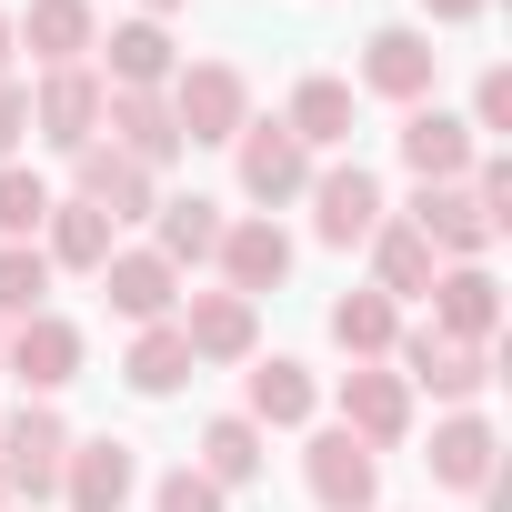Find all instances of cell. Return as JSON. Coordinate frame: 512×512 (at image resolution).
Listing matches in <instances>:
<instances>
[{"label":"cell","instance_id":"obj_11","mask_svg":"<svg viewBox=\"0 0 512 512\" xmlns=\"http://www.w3.org/2000/svg\"><path fill=\"white\" fill-rule=\"evenodd\" d=\"M171 332L191 342V362H251L262 352V302H241V292H191L171 312Z\"/></svg>","mask_w":512,"mask_h":512},{"label":"cell","instance_id":"obj_15","mask_svg":"<svg viewBox=\"0 0 512 512\" xmlns=\"http://www.w3.org/2000/svg\"><path fill=\"white\" fill-rule=\"evenodd\" d=\"M432 332L492 352V332H502V282H492L482 262H442V272H432Z\"/></svg>","mask_w":512,"mask_h":512},{"label":"cell","instance_id":"obj_28","mask_svg":"<svg viewBox=\"0 0 512 512\" xmlns=\"http://www.w3.org/2000/svg\"><path fill=\"white\" fill-rule=\"evenodd\" d=\"M151 221H161V241H151V251H161L171 272H181V262H211V251H221V231H231V221H221V201H201V191L161 201Z\"/></svg>","mask_w":512,"mask_h":512},{"label":"cell","instance_id":"obj_29","mask_svg":"<svg viewBox=\"0 0 512 512\" xmlns=\"http://www.w3.org/2000/svg\"><path fill=\"white\" fill-rule=\"evenodd\" d=\"M332 342H342L352 362H382V352L402 342V302H382L372 282H362V292H342V302H332Z\"/></svg>","mask_w":512,"mask_h":512},{"label":"cell","instance_id":"obj_9","mask_svg":"<svg viewBox=\"0 0 512 512\" xmlns=\"http://www.w3.org/2000/svg\"><path fill=\"white\" fill-rule=\"evenodd\" d=\"M221 292H241V302H262V292H282L292 282V231L272 221V211H251V221H231L221 231Z\"/></svg>","mask_w":512,"mask_h":512},{"label":"cell","instance_id":"obj_20","mask_svg":"<svg viewBox=\"0 0 512 512\" xmlns=\"http://www.w3.org/2000/svg\"><path fill=\"white\" fill-rule=\"evenodd\" d=\"M61 492H71V512H121V502L141 492L131 442H71V452H61Z\"/></svg>","mask_w":512,"mask_h":512},{"label":"cell","instance_id":"obj_5","mask_svg":"<svg viewBox=\"0 0 512 512\" xmlns=\"http://www.w3.org/2000/svg\"><path fill=\"white\" fill-rule=\"evenodd\" d=\"M101 71L91 61H71V71H41L31 81V131L51 141V151H81V141H101Z\"/></svg>","mask_w":512,"mask_h":512},{"label":"cell","instance_id":"obj_22","mask_svg":"<svg viewBox=\"0 0 512 512\" xmlns=\"http://www.w3.org/2000/svg\"><path fill=\"white\" fill-rule=\"evenodd\" d=\"M171 31L161 21H121L111 41H101V91H171Z\"/></svg>","mask_w":512,"mask_h":512},{"label":"cell","instance_id":"obj_31","mask_svg":"<svg viewBox=\"0 0 512 512\" xmlns=\"http://www.w3.org/2000/svg\"><path fill=\"white\" fill-rule=\"evenodd\" d=\"M41 292H51L41 241H0V332H11V322H31V312H51Z\"/></svg>","mask_w":512,"mask_h":512},{"label":"cell","instance_id":"obj_39","mask_svg":"<svg viewBox=\"0 0 512 512\" xmlns=\"http://www.w3.org/2000/svg\"><path fill=\"white\" fill-rule=\"evenodd\" d=\"M0 512H11V482H0Z\"/></svg>","mask_w":512,"mask_h":512},{"label":"cell","instance_id":"obj_36","mask_svg":"<svg viewBox=\"0 0 512 512\" xmlns=\"http://www.w3.org/2000/svg\"><path fill=\"white\" fill-rule=\"evenodd\" d=\"M422 11H432L442 31H462V21H482V11H492V0H422Z\"/></svg>","mask_w":512,"mask_h":512},{"label":"cell","instance_id":"obj_32","mask_svg":"<svg viewBox=\"0 0 512 512\" xmlns=\"http://www.w3.org/2000/svg\"><path fill=\"white\" fill-rule=\"evenodd\" d=\"M51 181L41 171H21V161H0V241H41V221H51Z\"/></svg>","mask_w":512,"mask_h":512},{"label":"cell","instance_id":"obj_12","mask_svg":"<svg viewBox=\"0 0 512 512\" xmlns=\"http://www.w3.org/2000/svg\"><path fill=\"white\" fill-rule=\"evenodd\" d=\"M432 71H442V51H432V31H412V21H392V31L362 41V91H382V101H402V111L432 101Z\"/></svg>","mask_w":512,"mask_h":512},{"label":"cell","instance_id":"obj_27","mask_svg":"<svg viewBox=\"0 0 512 512\" xmlns=\"http://www.w3.org/2000/svg\"><path fill=\"white\" fill-rule=\"evenodd\" d=\"M191 372H201V362H191V342H181L171 322H141V342L121 352V382H131L141 402H171V392H181Z\"/></svg>","mask_w":512,"mask_h":512},{"label":"cell","instance_id":"obj_23","mask_svg":"<svg viewBox=\"0 0 512 512\" xmlns=\"http://www.w3.org/2000/svg\"><path fill=\"white\" fill-rule=\"evenodd\" d=\"M502 472V432L482 422V412H452V422H432V482H452V492H482Z\"/></svg>","mask_w":512,"mask_h":512},{"label":"cell","instance_id":"obj_17","mask_svg":"<svg viewBox=\"0 0 512 512\" xmlns=\"http://www.w3.org/2000/svg\"><path fill=\"white\" fill-rule=\"evenodd\" d=\"M312 412H322V382H312V362L272 352V362H251V372H241V422H262V432H302Z\"/></svg>","mask_w":512,"mask_h":512},{"label":"cell","instance_id":"obj_18","mask_svg":"<svg viewBox=\"0 0 512 512\" xmlns=\"http://www.w3.org/2000/svg\"><path fill=\"white\" fill-rule=\"evenodd\" d=\"M472 161H482V141H472V121H452V111H402V171L432 191V181H472Z\"/></svg>","mask_w":512,"mask_h":512},{"label":"cell","instance_id":"obj_24","mask_svg":"<svg viewBox=\"0 0 512 512\" xmlns=\"http://www.w3.org/2000/svg\"><path fill=\"white\" fill-rule=\"evenodd\" d=\"M362 251H372V292H382V302H412V292H432V272H442L432 241H422L402 211H382V231H372Z\"/></svg>","mask_w":512,"mask_h":512},{"label":"cell","instance_id":"obj_26","mask_svg":"<svg viewBox=\"0 0 512 512\" xmlns=\"http://www.w3.org/2000/svg\"><path fill=\"white\" fill-rule=\"evenodd\" d=\"M352 111H362V101H352V81H332V71H312V81L292 91V111H282V131H292L302 151H342V141H352Z\"/></svg>","mask_w":512,"mask_h":512},{"label":"cell","instance_id":"obj_4","mask_svg":"<svg viewBox=\"0 0 512 512\" xmlns=\"http://www.w3.org/2000/svg\"><path fill=\"white\" fill-rule=\"evenodd\" d=\"M302 482H312V502H322V512H372V502H382V452H372V442H352V432L332 422V432H312Z\"/></svg>","mask_w":512,"mask_h":512},{"label":"cell","instance_id":"obj_14","mask_svg":"<svg viewBox=\"0 0 512 512\" xmlns=\"http://www.w3.org/2000/svg\"><path fill=\"white\" fill-rule=\"evenodd\" d=\"M101 131H111V151H121V161H141L151 181L181 161V121H171V101H161V91H111V101H101Z\"/></svg>","mask_w":512,"mask_h":512},{"label":"cell","instance_id":"obj_33","mask_svg":"<svg viewBox=\"0 0 512 512\" xmlns=\"http://www.w3.org/2000/svg\"><path fill=\"white\" fill-rule=\"evenodd\" d=\"M151 512H231V492H221L211 472H191V462H181V472H161V492H151Z\"/></svg>","mask_w":512,"mask_h":512},{"label":"cell","instance_id":"obj_38","mask_svg":"<svg viewBox=\"0 0 512 512\" xmlns=\"http://www.w3.org/2000/svg\"><path fill=\"white\" fill-rule=\"evenodd\" d=\"M161 11H181V0H141V21H161Z\"/></svg>","mask_w":512,"mask_h":512},{"label":"cell","instance_id":"obj_10","mask_svg":"<svg viewBox=\"0 0 512 512\" xmlns=\"http://www.w3.org/2000/svg\"><path fill=\"white\" fill-rule=\"evenodd\" d=\"M402 221L432 241V262H482V251L502 241V231H492V211H482L462 181H432V191H412V211H402Z\"/></svg>","mask_w":512,"mask_h":512},{"label":"cell","instance_id":"obj_16","mask_svg":"<svg viewBox=\"0 0 512 512\" xmlns=\"http://www.w3.org/2000/svg\"><path fill=\"white\" fill-rule=\"evenodd\" d=\"M342 432L372 442V452H392V442L412 432V382L382 372V362H352V372H342Z\"/></svg>","mask_w":512,"mask_h":512},{"label":"cell","instance_id":"obj_37","mask_svg":"<svg viewBox=\"0 0 512 512\" xmlns=\"http://www.w3.org/2000/svg\"><path fill=\"white\" fill-rule=\"evenodd\" d=\"M11 51H21V41H11V11H0V81H11Z\"/></svg>","mask_w":512,"mask_h":512},{"label":"cell","instance_id":"obj_7","mask_svg":"<svg viewBox=\"0 0 512 512\" xmlns=\"http://www.w3.org/2000/svg\"><path fill=\"white\" fill-rule=\"evenodd\" d=\"M302 201H312V231H322L332 251L372 241V231H382V211H392V201H382V181H372L362 161H332V171H312V191H302Z\"/></svg>","mask_w":512,"mask_h":512},{"label":"cell","instance_id":"obj_6","mask_svg":"<svg viewBox=\"0 0 512 512\" xmlns=\"http://www.w3.org/2000/svg\"><path fill=\"white\" fill-rule=\"evenodd\" d=\"M71 201L111 211V231H121V221H151V211H161V181H151L141 161H121L111 141H81V151H71Z\"/></svg>","mask_w":512,"mask_h":512},{"label":"cell","instance_id":"obj_19","mask_svg":"<svg viewBox=\"0 0 512 512\" xmlns=\"http://www.w3.org/2000/svg\"><path fill=\"white\" fill-rule=\"evenodd\" d=\"M11 41L41 71H71V61L101 51V21H91V0H31V11H11Z\"/></svg>","mask_w":512,"mask_h":512},{"label":"cell","instance_id":"obj_35","mask_svg":"<svg viewBox=\"0 0 512 512\" xmlns=\"http://www.w3.org/2000/svg\"><path fill=\"white\" fill-rule=\"evenodd\" d=\"M21 131H31V81H0V161L21 151Z\"/></svg>","mask_w":512,"mask_h":512},{"label":"cell","instance_id":"obj_13","mask_svg":"<svg viewBox=\"0 0 512 512\" xmlns=\"http://www.w3.org/2000/svg\"><path fill=\"white\" fill-rule=\"evenodd\" d=\"M231 161H241V191L262 201V211H282V201H302V191H312V151H302L282 121H251V131L231 141Z\"/></svg>","mask_w":512,"mask_h":512},{"label":"cell","instance_id":"obj_30","mask_svg":"<svg viewBox=\"0 0 512 512\" xmlns=\"http://www.w3.org/2000/svg\"><path fill=\"white\" fill-rule=\"evenodd\" d=\"M191 472H211L221 492H241V482H262V422H241V412H221L211 432H201V462Z\"/></svg>","mask_w":512,"mask_h":512},{"label":"cell","instance_id":"obj_34","mask_svg":"<svg viewBox=\"0 0 512 512\" xmlns=\"http://www.w3.org/2000/svg\"><path fill=\"white\" fill-rule=\"evenodd\" d=\"M502 131H512V71L492 61V71L472 81V141H502Z\"/></svg>","mask_w":512,"mask_h":512},{"label":"cell","instance_id":"obj_1","mask_svg":"<svg viewBox=\"0 0 512 512\" xmlns=\"http://www.w3.org/2000/svg\"><path fill=\"white\" fill-rule=\"evenodd\" d=\"M161 101H171V121H181V151H191V141H241V131H251V81H241L231 61H181Z\"/></svg>","mask_w":512,"mask_h":512},{"label":"cell","instance_id":"obj_21","mask_svg":"<svg viewBox=\"0 0 512 512\" xmlns=\"http://www.w3.org/2000/svg\"><path fill=\"white\" fill-rule=\"evenodd\" d=\"M101 292H111L121 322H171V312H181V272L161 262V251H111V262H101Z\"/></svg>","mask_w":512,"mask_h":512},{"label":"cell","instance_id":"obj_2","mask_svg":"<svg viewBox=\"0 0 512 512\" xmlns=\"http://www.w3.org/2000/svg\"><path fill=\"white\" fill-rule=\"evenodd\" d=\"M61 452H71V422L51 402H21L11 422H0V482H11L21 502H51L61 492Z\"/></svg>","mask_w":512,"mask_h":512},{"label":"cell","instance_id":"obj_3","mask_svg":"<svg viewBox=\"0 0 512 512\" xmlns=\"http://www.w3.org/2000/svg\"><path fill=\"white\" fill-rule=\"evenodd\" d=\"M0 372H11L31 402H51L61 382H81V322H61V312L11 322V332H0Z\"/></svg>","mask_w":512,"mask_h":512},{"label":"cell","instance_id":"obj_8","mask_svg":"<svg viewBox=\"0 0 512 512\" xmlns=\"http://www.w3.org/2000/svg\"><path fill=\"white\" fill-rule=\"evenodd\" d=\"M392 362H402V382H422V392H442V402H482V392H492V352H482V342H442L432 322L402 332Z\"/></svg>","mask_w":512,"mask_h":512},{"label":"cell","instance_id":"obj_25","mask_svg":"<svg viewBox=\"0 0 512 512\" xmlns=\"http://www.w3.org/2000/svg\"><path fill=\"white\" fill-rule=\"evenodd\" d=\"M111 211H91V201H51V221H41V262L51 272H101L111 262Z\"/></svg>","mask_w":512,"mask_h":512}]
</instances>
